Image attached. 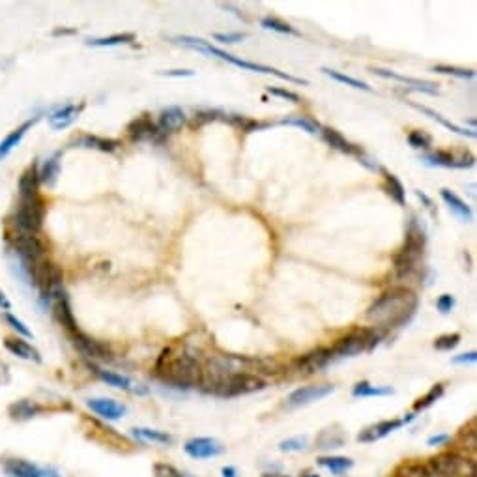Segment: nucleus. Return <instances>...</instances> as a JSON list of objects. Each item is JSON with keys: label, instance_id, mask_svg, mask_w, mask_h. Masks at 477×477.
<instances>
[{"label": "nucleus", "instance_id": "obj_1", "mask_svg": "<svg viewBox=\"0 0 477 477\" xmlns=\"http://www.w3.org/2000/svg\"><path fill=\"white\" fill-rule=\"evenodd\" d=\"M419 307L418 294L406 286H393L370 304L365 318L388 334L389 329L402 328L410 322Z\"/></svg>", "mask_w": 477, "mask_h": 477}, {"label": "nucleus", "instance_id": "obj_2", "mask_svg": "<svg viewBox=\"0 0 477 477\" xmlns=\"http://www.w3.org/2000/svg\"><path fill=\"white\" fill-rule=\"evenodd\" d=\"M155 376L173 388L193 389L201 386L203 367L189 352L174 354L173 348H165L155 363Z\"/></svg>", "mask_w": 477, "mask_h": 477}, {"label": "nucleus", "instance_id": "obj_3", "mask_svg": "<svg viewBox=\"0 0 477 477\" xmlns=\"http://www.w3.org/2000/svg\"><path fill=\"white\" fill-rule=\"evenodd\" d=\"M427 245V233H425L423 223L416 217H412L406 228L405 245L393 255L395 274L399 279H410L414 272L418 269V264L425 253Z\"/></svg>", "mask_w": 477, "mask_h": 477}, {"label": "nucleus", "instance_id": "obj_4", "mask_svg": "<svg viewBox=\"0 0 477 477\" xmlns=\"http://www.w3.org/2000/svg\"><path fill=\"white\" fill-rule=\"evenodd\" d=\"M176 42L182 43V45H185V47L195 49V51H201V53L210 54V56H217V58L225 60V62H230V64L242 68V70H249V72H257V73H266V75H275V77L283 79V81H290V83H296V84H309V81H305V79L294 77V75H288V73H285V72H279V70H275V68H272V66H264V64H258V62H251V60L238 58V56H234V54L227 53V51H223V49L214 47L212 43L206 42V40H203V38L178 36L176 38Z\"/></svg>", "mask_w": 477, "mask_h": 477}, {"label": "nucleus", "instance_id": "obj_5", "mask_svg": "<svg viewBox=\"0 0 477 477\" xmlns=\"http://www.w3.org/2000/svg\"><path fill=\"white\" fill-rule=\"evenodd\" d=\"M435 477H476V462L457 451L440 453L427 462Z\"/></svg>", "mask_w": 477, "mask_h": 477}, {"label": "nucleus", "instance_id": "obj_6", "mask_svg": "<svg viewBox=\"0 0 477 477\" xmlns=\"http://www.w3.org/2000/svg\"><path fill=\"white\" fill-rule=\"evenodd\" d=\"M43 217H45V204L42 197L21 198L13 223L17 227V233L38 234L43 227Z\"/></svg>", "mask_w": 477, "mask_h": 477}, {"label": "nucleus", "instance_id": "obj_7", "mask_svg": "<svg viewBox=\"0 0 477 477\" xmlns=\"http://www.w3.org/2000/svg\"><path fill=\"white\" fill-rule=\"evenodd\" d=\"M13 255L23 260L29 266H36L38 263H42L43 255H45V245L38 234H23L17 233L13 236Z\"/></svg>", "mask_w": 477, "mask_h": 477}, {"label": "nucleus", "instance_id": "obj_8", "mask_svg": "<svg viewBox=\"0 0 477 477\" xmlns=\"http://www.w3.org/2000/svg\"><path fill=\"white\" fill-rule=\"evenodd\" d=\"M2 470L8 477H62L54 468L34 464L24 459H4Z\"/></svg>", "mask_w": 477, "mask_h": 477}, {"label": "nucleus", "instance_id": "obj_9", "mask_svg": "<svg viewBox=\"0 0 477 477\" xmlns=\"http://www.w3.org/2000/svg\"><path fill=\"white\" fill-rule=\"evenodd\" d=\"M335 391L331 384H316V386H305V388L294 389L292 393L288 395L286 405L290 408H299V406L313 405L316 400H322L324 397H328Z\"/></svg>", "mask_w": 477, "mask_h": 477}, {"label": "nucleus", "instance_id": "obj_10", "mask_svg": "<svg viewBox=\"0 0 477 477\" xmlns=\"http://www.w3.org/2000/svg\"><path fill=\"white\" fill-rule=\"evenodd\" d=\"M127 135H130L133 143H148V141L159 143L165 137L157 130V124L152 122L148 114H143V116H137L135 120H132L130 125H127Z\"/></svg>", "mask_w": 477, "mask_h": 477}, {"label": "nucleus", "instance_id": "obj_11", "mask_svg": "<svg viewBox=\"0 0 477 477\" xmlns=\"http://www.w3.org/2000/svg\"><path fill=\"white\" fill-rule=\"evenodd\" d=\"M423 162L432 167H446V169H470L476 165V157L470 154L455 155L446 150H438L432 154H425Z\"/></svg>", "mask_w": 477, "mask_h": 477}, {"label": "nucleus", "instance_id": "obj_12", "mask_svg": "<svg viewBox=\"0 0 477 477\" xmlns=\"http://www.w3.org/2000/svg\"><path fill=\"white\" fill-rule=\"evenodd\" d=\"M184 451L189 455L191 459H214V457H219L225 448L221 446L219 441L215 438H206V436H201V438H191L184 444Z\"/></svg>", "mask_w": 477, "mask_h": 477}, {"label": "nucleus", "instance_id": "obj_13", "mask_svg": "<svg viewBox=\"0 0 477 477\" xmlns=\"http://www.w3.org/2000/svg\"><path fill=\"white\" fill-rule=\"evenodd\" d=\"M72 339L75 348H77L79 352L83 354L86 359H92V361H95V359H102V361L111 359V350H109V346L100 343V341L92 339V337H88V335L83 334V331H79L77 329L75 334H72Z\"/></svg>", "mask_w": 477, "mask_h": 477}, {"label": "nucleus", "instance_id": "obj_14", "mask_svg": "<svg viewBox=\"0 0 477 477\" xmlns=\"http://www.w3.org/2000/svg\"><path fill=\"white\" fill-rule=\"evenodd\" d=\"M331 361H334L331 348L320 346V348H315V350H311V352H307L305 356L296 359V365H298L299 370H304L307 375H313V373H318V370L326 369Z\"/></svg>", "mask_w": 477, "mask_h": 477}, {"label": "nucleus", "instance_id": "obj_15", "mask_svg": "<svg viewBox=\"0 0 477 477\" xmlns=\"http://www.w3.org/2000/svg\"><path fill=\"white\" fill-rule=\"evenodd\" d=\"M86 406L94 414H97L100 418L107 419V421H118V419L124 418L125 412H127V406L114 399H88Z\"/></svg>", "mask_w": 477, "mask_h": 477}, {"label": "nucleus", "instance_id": "obj_16", "mask_svg": "<svg viewBox=\"0 0 477 477\" xmlns=\"http://www.w3.org/2000/svg\"><path fill=\"white\" fill-rule=\"evenodd\" d=\"M84 111V102H81L77 105V103H68V105H64V107L56 109L54 113L49 114V125L53 127V130H56V132H60V130H66V127H70V125L75 122V120L81 116V113Z\"/></svg>", "mask_w": 477, "mask_h": 477}, {"label": "nucleus", "instance_id": "obj_17", "mask_svg": "<svg viewBox=\"0 0 477 477\" xmlns=\"http://www.w3.org/2000/svg\"><path fill=\"white\" fill-rule=\"evenodd\" d=\"M402 425H405L402 419H384V421H378V423L365 427L358 435V441H361V444H373V441L382 440V438L391 435L393 430L400 429Z\"/></svg>", "mask_w": 477, "mask_h": 477}, {"label": "nucleus", "instance_id": "obj_18", "mask_svg": "<svg viewBox=\"0 0 477 477\" xmlns=\"http://www.w3.org/2000/svg\"><path fill=\"white\" fill-rule=\"evenodd\" d=\"M370 72L376 73L378 77L384 79H395L399 83L408 84V88L416 90V92H423V94L436 95L438 94V86L430 81H423V79H414V77H405V75H399V73L389 72V70H382V68H370Z\"/></svg>", "mask_w": 477, "mask_h": 477}, {"label": "nucleus", "instance_id": "obj_19", "mask_svg": "<svg viewBox=\"0 0 477 477\" xmlns=\"http://www.w3.org/2000/svg\"><path fill=\"white\" fill-rule=\"evenodd\" d=\"M185 122H187V118H185L184 109L178 107V105H173V107H167L162 111L159 122H157V130L162 132V135H169V133L182 130Z\"/></svg>", "mask_w": 477, "mask_h": 477}, {"label": "nucleus", "instance_id": "obj_20", "mask_svg": "<svg viewBox=\"0 0 477 477\" xmlns=\"http://www.w3.org/2000/svg\"><path fill=\"white\" fill-rule=\"evenodd\" d=\"M320 135H322L324 143L328 144V146H331L334 150H337V152H341V154L356 155V157H359V155L363 154V152L359 150V146L350 143L343 133H339L337 130H334V127H322V130H320Z\"/></svg>", "mask_w": 477, "mask_h": 477}, {"label": "nucleus", "instance_id": "obj_21", "mask_svg": "<svg viewBox=\"0 0 477 477\" xmlns=\"http://www.w3.org/2000/svg\"><path fill=\"white\" fill-rule=\"evenodd\" d=\"M4 346L6 350L13 356H17L21 359H26V361H34V363H42V354L38 348L26 343L24 339H19V337H8L4 341Z\"/></svg>", "mask_w": 477, "mask_h": 477}, {"label": "nucleus", "instance_id": "obj_22", "mask_svg": "<svg viewBox=\"0 0 477 477\" xmlns=\"http://www.w3.org/2000/svg\"><path fill=\"white\" fill-rule=\"evenodd\" d=\"M36 122H38V118L26 120V122H23L19 127H15L13 132L8 133L6 137L0 141V162H2V159H6L8 155L12 154V150L21 144V141H23V137L26 135V132H29L30 127L36 124Z\"/></svg>", "mask_w": 477, "mask_h": 477}, {"label": "nucleus", "instance_id": "obj_23", "mask_svg": "<svg viewBox=\"0 0 477 477\" xmlns=\"http://www.w3.org/2000/svg\"><path fill=\"white\" fill-rule=\"evenodd\" d=\"M19 198H32L40 197V176H38V167L32 165L19 176Z\"/></svg>", "mask_w": 477, "mask_h": 477}, {"label": "nucleus", "instance_id": "obj_24", "mask_svg": "<svg viewBox=\"0 0 477 477\" xmlns=\"http://www.w3.org/2000/svg\"><path fill=\"white\" fill-rule=\"evenodd\" d=\"M53 307H54V316H56V320H58V322L62 324V326H64L70 334H75L79 328H77V322H75V318H73V311H72V305H70V299H68V294L60 296L58 299H54Z\"/></svg>", "mask_w": 477, "mask_h": 477}, {"label": "nucleus", "instance_id": "obj_25", "mask_svg": "<svg viewBox=\"0 0 477 477\" xmlns=\"http://www.w3.org/2000/svg\"><path fill=\"white\" fill-rule=\"evenodd\" d=\"M440 197L444 203L448 204L449 210H451V212H453L460 221H464V223L471 221V217H474L471 208L459 197V195H457V193H453L451 189H446V187H444V189H440Z\"/></svg>", "mask_w": 477, "mask_h": 477}, {"label": "nucleus", "instance_id": "obj_26", "mask_svg": "<svg viewBox=\"0 0 477 477\" xmlns=\"http://www.w3.org/2000/svg\"><path fill=\"white\" fill-rule=\"evenodd\" d=\"M60 157H62V154H60V152H54V154L49 155L47 159L43 162L42 169L38 171L40 184H45L47 187H54V185H56L60 176Z\"/></svg>", "mask_w": 477, "mask_h": 477}, {"label": "nucleus", "instance_id": "obj_27", "mask_svg": "<svg viewBox=\"0 0 477 477\" xmlns=\"http://www.w3.org/2000/svg\"><path fill=\"white\" fill-rule=\"evenodd\" d=\"M88 367H90V370H92V373H94L100 380L105 382L107 386H113V388H116V389H124V391H130V389H132V386H133L132 378H127V376H124V375H118V373H113V370H105L94 363H90Z\"/></svg>", "mask_w": 477, "mask_h": 477}, {"label": "nucleus", "instance_id": "obj_28", "mask_svg": "<svg viewBox=\"0 0 477 477\" xmlns=\"http://www.w3.org/2000/svg\"><path fill=\"white\" fill-rule=\"evenodd\" d=\"M43 408L38 405L36 400L30 399H21L17 402H13L8 408V414L12 416V419H17V421H26V419L36 418L38 414L42 412Z\"/></svg>", "mask_w": 477, "mask_h": 477}, {"label": "nucleus", "instance_id": "obj_29", "mask_svg": "<svg viewBox=\"0 0 477 477\" xmlns=\"http://www.w3.org/2000/svg\"><path fill=\"white\" fill-rule=\"evenodd\" d=\"M346 444V435L339 427H328V429L320 430V435L316 436V448L320 449H337L343 448Z\"/></svg>", "mask_w": 477, "mask_h": 477}, {"label": "nucleus", "instance_id": "obj_30", "mask_svg": "<svg viewBox=\"0 0 477 477\" xmlns=\"http://www.w3.org/2000/svg\"><path fill=\"white\" fill-rule=\"evenodd\" d=\"M382 173H384V185H382L384 191H386L389 197H391V201H395L399 206H405L406 189H405V185H402V182H400L395 174L388 173V171H384V169H382Z\"/></svg>", "mask_w": 477, "mask_h": 477}, {"label": "nucleus", "instance_id": "obj_31", "mask_svg": "<svg viewBox=\"0 0 477 477\" xmlns=\"http://www.w3.org/2000/svg\"><path fill=\"white\" fill-rule=\"evenodd\" d=\"M412 107L418 109V111H421V113L427 114V116H430V118L436 120V122H440L444 127H448L449 132L457 133V135H462V137L476 139V132H474V130H466V127H460V125L453 124V122H449V120H446L440 113H436V111H432V109L425 107V105H418V103H412Z\"/></svg>", "mask_w": 477, "mask_h": 477}, {"label": "nucleus", "instance_id": "obj_32", "mask_svg": "<svg viewBox=\"0 0 477 477\" xmlns=\"http://www.w3.org/2000/svg\"><path fill=\"white\" fill-rule=\"evenodd\" d=\"M79 144H81L83 148L100 150V152H105V154H113V152H116L120 146V143L116 139L97 137V135H84V137L79 139Z\"/></svg>", "mask_w": 477, "mask_h": 477}, {"label": "nucleus", "instance_id": "obj_33", "mask_svg": "<svg viewBox=\"0 0 477 477\" xmlns=\"http://www.w3.org/2000/svg\"><path fill=\"white\" fill-rule=\"evenodd\" d=\"M135 42V34L133 32H122V34H113V36L105 38H90L86 40V45L90 47H116V45H124V43Z\"/></svg>", "mask_w": 477, "mask_h": 477}, {"label": "nucleus", "instance_id": "obj_34", "mask_svg": "<svg viewBox=\"0 0 477 477\" xmlns=\"http://www.w3.org/2000/svg\"><path fill=\"white\" fill-rule=\"evenodd\" d=\"M132 435L143 441H154V444H173V436L157 429H146V427H135Z\"/></svg>", "mask_w": 477, "mask_h": 477}, {"label": "nucleus", "instance_id": "obj_35", "mask_svg": "<svg viewBox=\"0 0 477 477\" xmlns=\"http://www.w3.org/2000/svg\"><path fill=\"white\" fill-rule=\"evenodd\" d=\"M393 393L395 389L389 386H370L369 382H359L352 389L354 397H386Z\"/></svg>", "mask_w": 477, "mask_h": 477}, {"label": "nucleus", "instance_id": "obj_36", "mask_svg": "<svg viewBox=\"0 0 477 477\" xmlns=\"http://www.w3.org/2000/svg\"><path fill=\"white\" fill-rule=\"evenodd\" d=\"M318 464L328 468L335 476H341V474H346V471L352 468L354 460L348 459V457H320Z\"/></svg>", "mask_w": 477, "mask_h": 477}, {"label": "nucleus", "instance_id": "obj_37", "mask_svg": "<svg viewBox=\"0 0 477 477\" xmlns=\"http://www.w3.org/2000/svg\"><path fill=\"white\" fill-rule=\"evenodd\" d=\"M395 477H432L427 462H405L395 471Z\"/></svg>", "mask_w": 477, "mask_h": 477}, {"label": "nucleus", "instance_id": "obj_38", "mask_svg": "<svg viewBox=\"0 0 477 477\" xmlns=\"http://www.w3.org/2000/svg\"><path fill=\"white\" fill-rule=\"evenodd\" d=\"M281 124L285 125H296V127H302L304 132L311 133V135H316V133H320V130H322V125L318 124L316 120L309 118V116H286V118L281 120Z\"/></svg>", "mask_w": 477, "mask_h": 477}, {"label": "nucleus", "instance_id": "obj_39", "mask_svg": "<svg viewBox=\"0 0 477 477\" xmlns=\"http://www.w3.org/2000/svg\"><path fill=\"white\" fill-rule=\"evenodd\" d=\"M322 72L326 73L328 77L334 79V81H337V83H343L346 84V86H352V88L358 90H365V92H373V86H369V84L363 83V81H359V79L350 77V75H345V73L341 72H335V70H329V68H322Z\"/></svg>", "mask_w": 477, "mask_h": 477}, {"label": "nucleus", "instance_id": "obj_40", "mask_svg": "<svg viewBox=\"0 0 477 477\" xmlns=\"http://www.w3.org/2000/svg\"><path fill=\"white\" fill-rule=\"evenodd\" d=\"M441 395H444V386H441V384H435V386H432V388H430L423 397H419V399L416 400L414 410L416 412L427 410V408H430V406L435 405L436 400L441 399Z\"/></svg>", "mask_w": 477, "mask_h": 477}, {"label": "nucleus", "instance_id": "obj_41", "mask_svg": "<svg viewBox=\"0 0 477 477\" xmlns=\"http://www.w3.org/2000/svg\"><path fill=\"white\" fill-rule=\"evenodd\" d=\"M260 24H263V29L274 30V32H279V34H292V36H299L298 30L294 29V26H290L288 23H285V21H281L279 17H272V15H268V17H263Z\"/></svg>", "mask_w": 477, "mask_h": 477}, {"label": "nucleus", "instance_id": "obj_42", "mask_svg": "<svg viewBox=\"0 0 477 477\" xmlns=\"http://www.w3.org/2000/svg\"><path fill=\"white\" fill-rule=\"evenodd\" d=\"M408 144L416 150H429L432 146V137L427 132L414 130V132L408 133Z\"/></svg>", "mask_w": 477, "mask_h": 477}, {"label": "nucleus", "instance_id": "obj_43", "mask_svg": "<svg viewBox=\"0 0 477 477\" xmlns=\"http://www.w3.org/2000/svg\"><path fill=\"white\" fill-rule=\"evenodd\" d=\"M459 343H460V334H446V335H440V337H436L435 348L436 350H441V352H449V350L457 348Z\"/></svg>", "mask_w": 477, "mask_h": 477}, {"label": "nucleus", "instance_id": "obj_44", "mask_svg": "<svg viewBox=\"0 0 477 477\" xmlns=\"http://www.w3.org/2000/svg\"><path fill=\"white\" fill-rule=\"evenodd\" d=\"M152 471H154V477H191L184 471H180L176 466L167 464V462H155L152 466Z\"/></svg>", "mask_w": 477, "mask_h": 477}, {"label": "nucleus", "instance_id": "obj_45", "mask_svg": "<svg viewBox=\"0 0 477 477\" xmlns=\"http://www.w3.org/2000/svg\"><path fill=\"white\" fill-rule=\"evenodd\" d=\"M435 72L446 73V75H453V77H459V79L476 77V72H474V70H464V68H457V66H446V64H438V66H435Z\"/></svg>", "mask_w": 477, "mask_h": 477}, {"label": "nucleus", "instance_id": "obj_46", "mask_svg": "<svg viewBox=\"0 0 477 477\" xmlns=\"http://www.w3.org/2000/svg\"><path fill=\"white\" fill-rule=\"evenodd\" d=\"M4 320H6L8 326H10L13 331H17L19 335H23V337H26V339L34 337V335H32V331L26 328V324H24L21 318H17L15 315H12V313H4Z\"/></svg>", "mask_w": 477, "mask_h": 477}, {"label": "nucleus", "instance_id": "obj_47", "mask_svg": "<svg viewBox=\"0 0 477 477\" xmlns=\"http://www.w3.org/2000/svg\"><path fill=\"white\" fill-rule=\"evenodd\" d=\"M307 436H294V438H286L279 444L281 451H304L307 448Z\"/></svg>", "mask_w": 477, "mask_h": 477}, {"label": "nucleus", "instance_id": "obj_48", "mask_svg": "<svg viewBox=\"0 0 477 477\" xmlns=\"http://www.w3.org/2000/svg\"><path fill=\"white\" fill-rule=\"evenodd\" d=\"M247 34L245 32H215L214 40L219 43H238L244 42Z\"/></svg>", "mask_w": 477, "mask_h": 477}, {"label": "nucleus", "instance_id": "obj_49", "mask_svg": "<svg viewBox=\"0 0 477 477\" xmlns=\"http://www.w3.org/2000/svg\"><path fill=\"white\" fill-rule=\"evenodd\" d=\"M217 118H219V113H217V111H212V109H208V111H198V113L195 114L193 122H191V125H193V127H201V125L208 124V122H214V120Z\"/></svg>", "mask_w": 477, "mask_h": 477}, {"label": "nucleus", "instance_id": "obj_50", "mask_svg": "<svg viewBox=\"0 0 477 477\" xmlns=\"http://www.w3.org/2000/svg\"><path fill=\"white\" fill-rule=\"evenodd\" d=\"M272 95H277V97H283V100H286V102H292V103H299L302 100H299V95L296 94V92H292V90H286V88H279V86H268L266 88Z\"/></svg>", "mask_w": 477, "mask_h": 477}, {"label": "nucleus", "instance_id": "obj_51", "mask_svg": "<svg viewBox=\"0 0 477 477\" xmlns=\"http://www.w3.org/2000/svg\"><path fill=\"white\" fill-rule=\"evenodd\" d=\"M455 298L451 296V294H441L440 298L436 299V309L440 311L441 315H448V313H451L455 307Z\"/></svg>", "mask_w": 477, "mask_h": 477}, {"label": "nucleus", "instance_id": "obj_52", "mask_svg": "<svg viewBox=\"0 0 477 477\" xmlns=\"http://www.w3.org/2000/svg\"><path fill=\"white\" fill-rule=\"evenodd\" d=\"M159 75H165V77H193L195 72L193 70H167V72H159Z\"/></svg>", "mask_w": 477, "mask_h": 477}, {"label": "nucleus", "instance_id": "obj_53", "mask_svg": "<svg viewBox=\"0 0 477 477\" xmlns=\"http://www.w3.org/2000/svg\"><path fill=\"white\" fill-rule=\"evenodd\" d=\"M449 440H451V436L444 432V435L430 436L429 440H427V444H429V446H444V444H448Z\"/></svg>", "mask_w": 477, "mask_h": 477}, {"label": "nucleus", "instance_id": "obj_54", "mask_svg": "<svg viewBox=\"0 0 477 477\" xmlns=\"http://www.w3.org/2000/svg\"><path fill=\"white\" fill-rule=\"evenodd\" d=\"M476 361H477V352L460 354V356L453 358V363H476Z\"/></svg>", "mask_w": 477, "mask_h": 477}, {"label": "nucleus", "instance_id": "obj_55", "mask_svg": "<svg viewBox=\"0 0 477 477\" xmlns=\"http://www.w3.org/2000/svg\"><path fill=\"white\" fill-rule=\"evenodd\" d=\"M0 309L6 311V313L10 309H12V302L8 299V296L4 292H2V290H0Z\"/></svg>", "mask_w": 477, "mask_h": 477}, {"label": "nucleus", "instance_id": "obj_56", "mask_svg": "<svg viewBox=\"0 0 477 477\" xmlns=\"http://www.w3.org/2000/svg\"><path fill=\"white\" fill-rule=\"evenodd\" d=\"M75 32H77L75 29H54L53 36H72Z\"/></svg>", "mask_w": 477, "mask_h": 477}, {"label": "nucleus", "instance_id": "obj_57", "mask_svg": "<svg viewBox=\"0 0 477 477\" xmlns=\"http://www.w3.org/2000/svg\"><path fill=\"white\" fill-rule=\"evenodd\" d=\"M221 474H223V477H238V474H236V468H234V466H225V468L221 470Z\"/></svg>", "mask_w": 477, "mask_h": 477}, {"label": "nucleus", "instance_id": "obj_58", "mask_svg": "<svg viewBox=\"0 0 477 477\" xmlns=\"http://www.w3.org/2000/svg\"><path fill=\"white\" fill-rule=\"evenodd\" d=\"M416 195H418V197L421 198V201H423L425 204H427V208H432V201H430V198L427 197V195H425L423 191H416Z\"/></svg>", "mask_w": 477, "mask_h": 477}, {"label": "nucleus", "instance_id": "obj_59", "mask_svg": "<svg viewBox=\"0 0 477 477\" xmlns=\"http://www.w3.org/2000/svg\"><path fill=\"white\" fill-rule=\"evenodd\" d=\"M263 477H288V476H283V474H274V471H272V474H263Z\"/></svg>", "mask_w": 477, "mask_h": 477}, {"label": "nucleus", "instance_id": "obj_60", "mask_svg": "<svg viewBox=\"0 0 477 477\" xmlns=\"http://www.w3.org/2000/svg\"><path fill=\"white\" fill-rule=\"evenodd\" d=\"M299 477H320L318 474H305V476H299Z\"/></svg>", "mask_w": 477, "mask_h": 477}]
</instances>
